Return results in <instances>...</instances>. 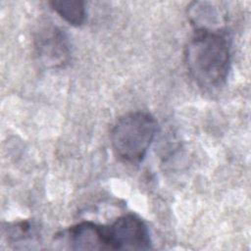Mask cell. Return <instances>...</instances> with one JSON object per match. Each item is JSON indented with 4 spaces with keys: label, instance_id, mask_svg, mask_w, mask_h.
Returning a JSON list of instances; mask_svg holds the SVG:
<instances>
[{
    "label": "cell",
    "instance_id": "1",
    "mask_svg": "<svg viewBox=\"0 0 251 251\" xmlns=\"http://www.w3.org/2000/svg\"><path fill=\"white\" fill-rule=\"evenodd\" d=\"M185 65L195 83L208 91L221 88L230 69L229 43L221 30H195L184 52Z\"/></svg>",
    "mask_w": 251,
    "mask_h": 251
},
{
    "label": "cell",
    "instance_id": "2",
    "mask_svg": "<svg viewBox=\"0 0 251 251\" xmlns=\"http://www.w3.org/2000/svg\"><path fill=\"white\" fill-rule=\"evenodd\" d=\"M157 130L155 118L147 112H130L120 117L111 130V144L124 163H139L146 155Z\"/></svg>",
    "mask_w": 251,
    "mask_h": 251
},
{
    "label": "cell",
    "instance_id": "3",
    "mask_svg": "<svg viewBox=\"0 0 251 251\" xmlns=\"http://www.w3.org/2000/svg\"><path fill=\"white\" fill-rule=\"evenodd\" d=\"M105 228L109 249L148 250L152 248L149 230L144 222L135 215L122 216Z\"/></svg>",
    "mask_w": 251,
    "mask_h": 251
},
{
    "label": "cell",
    "instance_id": "4",
    "mask_svg": "<svg viewBox=\"0 0 251 251\" xmlns=\"http://www.w3.org/2000/svg\"><path fill=\"white\" fill-rule=\"evenodd\" d=\"M35 49L43 65L49 68L64 67L69 63L71 52L68 39L57 27H47L35 38Z\"/></svg>",
    "mask_w": 251,
    "mask_h": 251
},
{
    "label": "cell",
    "instance_id": "5",
    "mask_svg": "<svg viewBox=\"0 0 251 251\" xmlns=\"http://www.w3.org/2000/svg\"><path fill=\"white\" fill-rule=\"evenodd\" d=\"M66 239L75 250L109 249L106 228L92 222H81L66 231Z\"/></svg>",
    "mask_w": 251,
    "mask_h": 251
},
{
    "label": "cell",
    "instance_id": "6",
    "mask_svg": "<svg viewBox=\"0 0 251 251\" xmlns=\"http://www.w3.org/2000/svg\"><path fill=\"white\" fill-rule=\"evenodd\" d=\"M190 22L195 25L196 30H219L213 26L221 22V11L211 2H193L188 10Z\"/></svg>",
    "mask_w": 251,
    "mask_h": 251
},
{
    "label": "cell",
    "instance_id": "7",
    "mask_svg": "<svg viewBox=\"0 0 251 251\" xmlns=\"http://www.w3.org/2000/svg\"><path fill=\"white\" fill-rule=\"evenodd\" d=\"M51 8L67 23L74 26L81 25L86 17L85 5L80 0H53L49 2Z\"/></svg>",
    "mask_w": 251,
    "mask_h": 251
}]
</instances>
